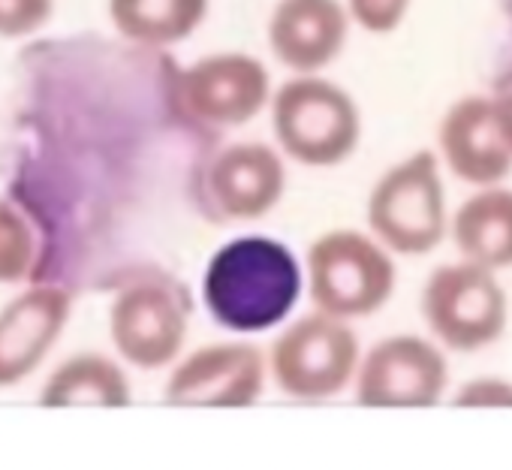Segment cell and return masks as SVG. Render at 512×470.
Instances as JSON below:
<instances>
[{"label": "cell", "instance_id": "1", "mask_svg": "<svg viewBox=\"0 0 512 470\" xmlns=\"http://www.w3.org/2000/svg\"><path fill=\"white\" fill-rule=\"evenodd\" d=\"M208 314L229 332H266L284 323L302 296V269L293 251L263 235L223 245L202 281Z\"/></svg>", "mask_w": 512, "mask_h": 470}, {"label": "cell", "instance_id": "2", "mask_svg": "<svg viewBox=\"0 0 512 470\" xmlns=\"http://www.w3.org/2000/svg\"><path fill=\"white\" fill-rule=\"evenodd\" d=\"M272 127L287 157L302 166H338L362 139L356 100L320 73H296L272 97Z\"/></svg>", "mask_w": 512, "mask_h": 470}, {"label": "cell", "instance_id": "3", "mask_svg": "<svg viewBox=\"0 0 512 470\" xmlns=\"http://www.w3.org/2000/svg\"><path fill=\"white\" fill-rule=\"evenodd\" d=\"M374 239L401 257H425L446 235V190L437 154L422 148L380 175L368 196Z\"/></svg>", "mask_w": 512, "mask_h": 470}, {"label": "cell", "instance_id": "4", "mask_svg": "<svg viewBox=\"0 0 512 470\" xmlns=\"http://www.w3.org/2000/svg\"><path fill=\"white\" fill-rule=\"evenodd\" d=\"M392 251L353 229L326 232L308 248V290L317 311L338 320L377 314L395 293Z\"/></svg>", "mask_w": 512, "mask_h": 470}, {"label": "cell", "instance_id": "5", "mask_svg": "<svg viewBox=\"0 0 512 470\" xmlns=\"http://www.w3.org/2000/svg\"><path fill=\"white\" fill-rule=\"evenodd\" d=\"M359 338L332 314H305L293 320L272 344L269 371L278 389L299 401H323L356 380Z\"/></svg>", "mask_w": 512, "mask_h": 470}, {"label": "cell", "instance_id": "6", "mask_svg": "<svg viewBox=\"0 0 512 470\" xmlns=\"http://www.w3.org/2000/svg\"><path fill=\"white\" fill-rule=\"evenodd\" d=\"M422 317L443 347L476 353L503 335L509 305L494 272L461 260L440 266L428 278L422 290Z\"/></svg>", "mask_w": 512, "mask_h": 470}, {"label": "cell", "instance_id": "7", "mask_svg": "<svg viewBox=\"0 0 512 470\" xmlns=\"http://www.w3.org/2000/svg\"><path fill=\"white\" fill-rule=\"evenodd\" d=\"M272 76L244 52H214L190 64L178 79L184 112L205 127H241L272 103Z\"/></svg>", "mask_w": 512, "mask_h": 470}, {"label": "cell", "instance_id": "8", "mask_svg": "<svg viewBox=\"0 0 512 470\" xmlns=\"http://www.w3.org/2000/svg\"><path fill=\"white\" fill-rule=\"evenodd\" d=\"M449 383L446 356L416 335L377 341L356 371V401L362 407H434Z\"/></svg>", "mask_w": 512, "mask_h": 470}, {"label": "cell", "instance_id": "9", "mask_svg": "<svg viewBox=\"0 0 512 470\" xmlns=\"http://www.w3.org/2000/svg\"><path fill=\"white\" fill-rule=\"evenodd\" d=\"M266 359L238 344H205L190 353L166 383V404L172 407H250L263 395Z\"/></svg>", "mask_w": 512, "mask_h": 470}, {"label": "cell", "instance_id": "10", "mask_svg": "<svg viewBox=\"0 0 512 470\" xmlns=\"http://www.w3.org/2000/svg\"><path fill=\"white\" fill-rule=\"evenodd\" d=\"M109 332L124 362L142 371H157L178 359L187 338V317L169 290L136 284L115 299Z\"/></svg>", "mask_w": 512, "mask_h": 470}, {"label": "cell", "instance_id": "11", "mask_svg": "<svg viewBox=\"0 0 512 470\" xmlns=\"http://www.w3.org/2000/svg\"><path fill=\"white\" fill-rule=\"evenodd\" d=\"M350 10L341 0H278L269 19V49L293 73H320L344 55Z\"/></svg>", "mask_w": 512, "mask_h": 470}, {"label": "cell", "instance_id": "12", "mask_svg": "<svg viewBox=\"0 0 512 470\" xmlns=\"http://www.w3.org/2000/svg\"><path fill=\"white\" fill-rule=\"evenodd\" d=\"M73 296L61 287H34L0 311V389L31 377L67 329Z\"/></svg>", "mask_w": 512, "mask_h": 470}, {"label": "cell", "instance_id": "13", "mask_svg": "<svg viewBox=\"0 0 512 470\" xmlns=\"http://www.w3.org/2000/svg\"><path fill=\"white\" fill-rule=\"evenodd\" d=\"M440 154L467 184L491 187L512 172V148L500 130L494 97H461L440 121Z\"/></svg>", "mask_w": 512, "mask_h": 470}, {"label": "cell", "instance_id": "14", "mask_svg": "<svg viewBox=\"0 0 512 470\" xmlns=\"http://www.w3.org/2000/svg\"><path fill=\"white\" fill-rule=\"evenodd\" d=\"M287 169L281 154L263 142L223 148L208 169V193L229 220H260L284 196Z\"/></svg>", "mask_w": 512, "mask_h": 470}, {"label": "cell", "instance_id": "15", "mask_svg": "<svg viewBox=\"0 0 512 470\" xmlns=\"http://www.w3.org/2000/svg\"><path fill=\"white\" fill-rule=\"evenodd\" d=\"M452 239L461 260L488 272L512 266V190L482 187L458 208L452 220Z\"/></svg>", "mask_w": 512, "mask_h": 470}, {"label": "cell", "instance_id": "16", "mask_svg": "<svg viewBox=\"0 0 512 470\" xmlns=\"http://www.w3.org/2000/svg\"><path fill=\"white\" fill-rule=\"evenodd\" d=\"M208 16V0H109L115 31L139 46H175L193 37Z\"/></svg>", "mask_w": 512, "mask_h": 470}, {"label": "cell", "instance_id": "17", "mask_svg": "<svg viewBox=\"0 0 512 470\" xmlns=\"http://www.w3.org/2000/svg\"><path fill=\"white\" fill-rule=\"evenodd\" d=\"M43 407H127L130 383L124 371L97 353L67 359L40 395Z\"/></svg>", "mask_w": 512, "mask_h": 470}, {"label": "cell", "instance_id": "18", "mask_svg": "<svg viewBox=\"0 0 512 470\" xmlns=\"http://www.w3.org/2000/svg\"><path fill=\"white\" fill-rule=\"evenodd\" d=\"M34 232L16 205L0 199V284H16L31 272Z\"/></svg>", "mask_w": 512, "mask_h": 470}, {"label": "cell", "instance_id": "19", "mask_svg": "<svg viewBox=\"0 0 512 470\" xmlns=\"http://www.w3.org/2000/svg\"><path fill=\"white\" fill-rule=\"evenodd\" d=\"M410 7H413V0H347L350 19L374 37H386L398 31Z\"/></svg>", "mask_w": 512, "mask_h": 470}, {"label": "cell", "instance_id": "20", "mask_svg": "<svg viewBox=\"0 0 512 470\" xmlns=\"http://www.w3.org/2000/svg\"><path fill=\"white\" fill-rule=\"evenodd\" d=\"M52 13L55 0H0V37H31L52 19Z\"/></svg>", "mask_w": 512, "mask_h": 470}, {"label": "cell", "instance_id": "21", "mask_svg": "<svg viewBox=\"0 0 512 470\" xmlns=\"http://www.w3.org/2000/svg\"><path fill=\"white\" fill-rule=\"evenodd\" d=\"M455 407H512V383L497 377L470 380L461 386V392L452 398Z\"/></svg>", "mask_w": 512, "mask_h": 470}, {"label": "cell", "instance_id": "22", "mask_svg": "<svg viewBox=\"0 0 512 470\" xmlns=\"http://www.w3.org/2000/svg\"><path fill=\"white\" fill-rule=\"evenodd\" d=\"M494 103H497L500 130H503V136H506V142H509V148H512V91H506V94L494 97Z\"/></svg>", "mask_w": 512, "mask_h": 470}]
</instances>
